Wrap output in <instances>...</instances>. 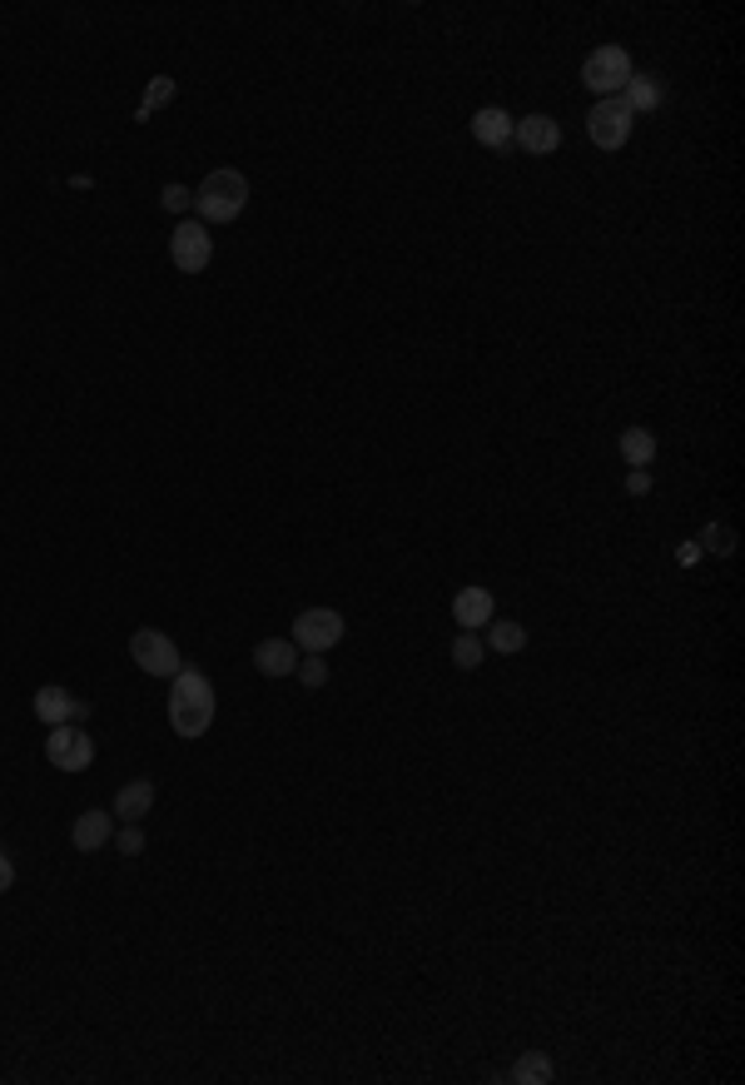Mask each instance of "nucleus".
I'll list each match as a JSON object with an SVG mask.
<instances>
[{
    "instance_id": "obj_1",
    "label": "nucleus",
    "mask_w": 745,
    "mask_h": 1085,
    "mask_svg": "<svg viewBox=\"0 0 745 1085\" xmlns=\"http://www.w3.org/2000/svg\"><path fill=\"white\" fill-rule=\"evenodd\" d=\"M169 727L179 732V737H204L214 722V687L204 673H189V668H179L175 677H169Z\"/></svg>"
},
{
    "instance_id": "obj_2",
    "label": "nucleus",
    "mask_w": 745,
    "mask_h": 1085,
    "mask_svg": "<svg viewBox=\"0 0 745 1085\" xmlns=\"http://www.w3.org/2000/svg\"><path fill=\"white\" fill-rule=\"evenodd\" d=\"M244 204H249V179L239 175V170H214V175H204V185H199V195H194L199 220H210V225L239 220Z\"/></svg>"
},
{
    "instance_id": "obj_3",
    "label": "nucleus",
    "mask_w": 745,
    "mask_h": 1085,
    "mask_svg": "<svg viewBox=\"0 0 745 1085\" xmlns=\"http://www.w3.org/2000/svg\"><path fill=\"white\" fill-rule=\"evenodd\" d=\"M631 55L621 46H596L592 55H586V65H582V85L592 95H602V100H611L617 90H627V80H631Z\"/></svg>"
},
{
    "instance_id": "obj_4",
    "label": "nucleus",
    "mask_w": 745,
    "mask_h": 1085,
    "mask_svg": "<svg viewBox=\"0 0 745 1085\" xmlns=\"http://www.w3.org/2000/svg\"><path fill=\"white\" fill-rule=\"evenodd\" d=\"M129 658L140 662V673H150V677H175L179 668H185L179 648L160 633V627H140V633L129 637Z\"/></svg>"
},
{
    "instance_id": "obj_5",
    "label": "nucleus",
    "mask_w": 745,
    "mask_h": 1085,
    "mask_svg": "<svg viewBox=\"0 0 745 1085\" xmlns=\"http://www.w3.org/2000/svg\"><path fill=\"white\" fill-rule=\"evenodd\" d=\"M46 757H50V768H60V772H85L94 762V743L75 722H60L46 737Z\"/></svg>"
},
{
    "instance_id": "obj_6",
    "label": "nucleus",
    "mask_w": 745,
    "mask_h": 1085,
    "mask_svg": "<svg viewBox=\"0 0 745 1085\" xmlns=\"http://www.w3.org/2000/svg\"><path fill=\"white\" fill-rule=\"evenodd\" d=\"M169 260H175V270H185V274H204L210 270V260H214L210 229L199 225V220L175 225V235H169Z\"/></svg>"
},
{
    "instance_id": "obj_7",
    "label": "nucleus",
    "mask_w": 745,
    "mask_h": 1085,
    "mask_svg": "<svg viewBox=\"0 0 745 1085\" xmlns=\"http://www.w3.org/2000/svg\"><path fill=\"white\" fill-rule=\"evenodd\" d=\"M293 643L308 652H328L333 643H343V613H333V608H303L293 618Z\"/></svg>"
},
{
    "instance_id": "obj_8",
    "label": "nucleus",
    "mask_w": 745,
    "mask_h": 1085,
    "mask_svg": "<svg viewBox=\"0 0 745 1085\" xmlns=\"http://www.w3.org/2000/svg\"><path fill=\"white\" fill-rule=\"evenodd\" d=\"M586 135H592L596 150H621L631 135V110L621 105L617 95H611V100H596L592 115H586Z\"/></svg>"
},
{
    "instance_id": "obj_9",
    "label": "nucleus",
    "mask_w": 745,
    "mask_h": 1085,
    "mask_svg": "<svg viewBox=\"0 0 745 1085\" xmlns=\"http://www.w3.org/2000/svg\"><path fill=\"white\" fill-rule=\"evenodd\" d=\"M30 708H36V718L46 722V727H60V722H85V718H90V702H80V697H75L71 687H55V683L40 687Z\"/></svg>"
},
{
    "instance_id": "obj_10",
    "label": "nucleus",
    "mask_w": 745,
    "mask_h": 1085,
    "mask_svg": "<svg viewBox=\"0 0 745 1085\" xmlns=\"http://www.w3.org/2000/svg\"><path fill=\"white\" fill-rule=\"evenodd\" d=\"M513 145L527 154H552L561 145V125L552 115H527V120H517Z\"/></svg>"
},
{
    "instance_id": "obj_11",
    "label": "nucleus",
    "mask_w": 745,
    "mask_h": 1085,
    "mask_svg": "<svg viewBox=\"0 0 745 1085\" xmlns=\"http://www.w3.org/2000/svg\"><path fill=\"white\" fill-rule=\"evenodd\" d=\"M513 130H517V120L502 105H488L472 115V140L488 145V150H513Z\"/></svg>"
},
{
    "instance_id": "obj_12",
    "label": "nucleus",
    "mask_w": 745,
    "mask_h": 1085,
    "mask_svg": "<svg viewBox=\"0 0 745 1085\" xmlns=\"http://www.w3.org/2000/svg\"><path fill=\"white\" fill-rule=\"evenodd\" d=\"M254 668L264 677H289L299 668V643L293 637H264L254 648Z\"/></svg>"
},
{
    "instance_id": "obj_13",
    "label": "nucleus",
    "mask_w": 745,
    "mask_h": 1085,
    "mask_svg": "<svg viewBox=\"0 0 745 1085\" xmlns=\"http://www.w3.org/2000/svg\"><path fill=\"white\" fill-rule=\"evenodd\" d=\"M492 613H497V602H492L488 588H463L453 598V618H457V627H463V633H478V627H488Z\"/></svg>"
},
{
    "instance_id": "obj_14",
    "label": "nucleus",
    "mask_w": 745,
    "mask_h": 1085,
    "mask_svg": "<svg viewBox=\"0 0 745 1085\" xmlns=\"http://www.w3.org/2000/svg\"><path fill=\"white\" fill-rule=\"evenodd\" d=\"M110 837H115V812H85L80 822L71 826L75 851H100Z\"/></svg>"
},
{
    "instance_id": "obj_15",
    "label": "nucleus",
    "mask_w": 745,
    "mask_h": 1085,
    "mask_svg": "<svg viewBox=\"0 0 745 1085\" xmlns=\"http://www.w3.org/2000/svg\"><path fill=\"white\" fill-rule=\"evenodd\" d=\"M150 807H154V782L135 777L129 787H119V797H115V822H140Z\"/></svg>"
},
{
    "instance_id": "obj_16",
    "label": "nucleus",
    "mask_w": 745,
    "mask_h": 1085,
    "mask_svg": "<svg viewBox=\"0 0 745 1085\" xmlns=\"http://www.w3.org/2000/svg\"><path fill=\"white\" fill-rule=\"evenodd\" d=\"M621 459H627L631 469H646V463L656 459V434H646V428H627V434H621Z\"/></svg>"
},
{
    "instance_id": "obj_17",
    "label": "nucleus",
    "mask_w": 745,
    "mask_h": 1085,
    "mask_svg": "<svg viewBox=\"0 0 745 1085\" xmlns=\"http://www.w3.org/2000/svg\"><path fill=\"white\" fill-rule=\"evenodd\" d=\"M621 105H627L631 115H636V110H656V105H661V85H656L652 75H631V80H627V100H621Z\"/></svg>"
},
{
    "instance_id": "obj_18",
    "label": "nucleus",
    "mask_w": 745,
    "mask_h": 1085,
    "mask_svg": "<svg viewBox=\"0 0 745 1085\" xmlns=\"http://www.w3.org/2000/svg\"><path fill=\"white\" fill-rule=\"evenodd\" d=\"M488 648L513 658V652L527 648V627L522 623H488Z\"/></svg>"
},
{
    "instance_id": "obj_19",
    "label": "nucleus",
    "mask_w": 745,
    "mask_h": 1085,
    "mask_svg": "<svg viewBox=\"0 0 745 1085\" xmlns=\"http://www.w3.org/2000/svg\"><path fill=\"white\" fill-rule=\"evenodd\" d=\"M513 1081L517 1085H547L552 1081V1061L542 1056V1050H527L522 1061L513 1065Z\"/></svg>"
},
{
    "instance_id": "obj_20",
    "label": "nucleus",
    "mask_w": 745,
    "mask_h": 1085,
    "mask_svg": "<svg viewBox=\"0 0 745 1085\" xmlns=\"http://www.w3.org/2000/svg\"><path fill=\"white\" fill-rule=\"evenodd\" d=\"M169 100H175V80H169V75H154V80L144 85V105L135 110V120H150L154 110H164Z\"/></svg>"
},
{
    "instance_id": "obj_21",
    "label": "nucleus",
    "mask_w": 745,
    "mask_h": 1085,
    "mask_svg": "<svg viewBox=\"0 0 745 1085\" xmlns=\"http://www.w3.org/2000/svg\"><path fill=\"white\" fill-rule=\"evenodd\" d=\"M482 658H488V648L478 643V633H457L453 643V662L463 668V673H472V668H482Z\"/></svg>"
},
{
    "instance_id": "obj_22",
    "label": "nucleus",
    "mask_w": 745,
    "mask_h": 1085,
    "mask_svg": "<svg viewBox=\"0 0 745 1085\" xmlns=\"http://www.w3.org/2000/svg\"><path fill=\"white\" fill-rule=\"evenodd\" d=\"M293 673H299L303 687H324V683H328V662H324V652H308V658H299V668H293Z\"/></svg>"
},
{
    "instance_id": "obj_23",
    "label": "nucleus",
    "mask_w": 745,
    "mask_h": 1085,
    "mask_svg": "<svg viewBox=\"0 0 745 1085\" xmlns=\"http://www.w3.org/2000/svg\"><path fill=\"white\" fill-rule=\"evenodd\" d=\"M160 200H164V210H169V214H185L189 204H194V189H185V185H164Z\"/></svg>"
},
{
    "instance_id": "obj_24",
    "label": "nucleus",
    "mask_w": 745,
    "mask_h": 1085,
    "mask_svg": "<svg viewBox=\"0 0 745 1085\" xmlns=\"http://www.w3.org/2000/svg\"><path fill=\"white\" fill-rule=\"evenodd\" d=\"M700 542H706V548H710V553H731V548H735V533L731 528H716V523H710V528L706 533H700Z\"/></svg>"
},
{
    "instance_id": "obj_25",
    "label": "nucleus",
    "mask_w": 745,
    "mask_h": 1085,
    "mask_svg": "<svg viewBox=\"0 0 745 1085\" xmlns=\"http://www.w3.org/2000/svg\"><path fill=\"white\" fill-rule=\"evenodd\" d=\"M119 851H125V857H140V851H144V832L135 822L119 826Z\"/></svg>"
},
{
    "instance_id": "obj_26",
    "label": "nucleus",
    "mask_w": 745,
    "mask_h": 1085,
    "mask_svg": "<svg viewBox=\"0 0 745 1085\" xmlns=\"http://www.w3.org/2000/svg\"><path fill=\"white\" fill-rule=\"evenodd\" d=\"M627 494H636V498H641V494H652V473H646V469H631V473H627Z\"/></svg>"
},
{
    "instance_id": "obj_27",
    "label": "nucleus",
    "mask_w": 745,
    "mask_h": 1085,
    "mask_svg": "<svg viewBox=\"0 0 745 1085\" xmlns=\"http://www.w3.org/2000/svg\"><path fill=\"white\" fill-rule=\"evenodd\" d=\"M11 886H15V866H11V857L0 851V891H11Z\"/></svg>"
}]
</instances>
